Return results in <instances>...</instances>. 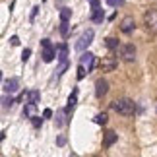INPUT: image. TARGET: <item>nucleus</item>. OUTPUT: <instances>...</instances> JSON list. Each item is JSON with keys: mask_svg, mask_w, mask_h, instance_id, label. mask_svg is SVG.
<instances>
[{"mask_svg": "<svg viewBox=\"0 0 157 157\" xmlns=\"http://www.w3.org/2000/svg\"><path fill=\"white\" fill-rule=\"evenodd\" d=\"M111 109L114 113L122 114V117H132V114L136 113V103L128 97H122V99H117L111 103Z\"/></svg>", "mask_w": 157, "mask_h": 157, "instance_id": "f257e3e1", "label": "nucleus"}, {"mask_svg": "<svg viewBox=\"0 0 157 157\" xmlns=\"http://www.w3.org/2000/svg\"><path fill=\"white\" fill-rule=\"evenodd\" d=\"M93 37H95V31H93V29H87V31H83L82 37L76 41V51H80V52L86 51L87 47L93 43Z\"/></svg>", "mask_w": 157, "mask_h": 157, "instance_id": "f03ea898", "label": "nucleus"}, {"mask_svg": "<svg viewBox=\"0 0 157 157\" xmlns=\"http://www.w3.org/2000/svg\"><path fill=\"white\" fill-rule=\"evenodd\" d=\"M118 54L124 62H134L136 60V47L130 45V43H124V45L118 47Z\"/></svg>", "mask_w": 157, "mask_h": 157, "instance_id": "7ed1b4c3", "label": "nucleus"}, {"mask_svg": "<svg viewBox=\"0 0 157 157\" xmlns=\"http://www.w3.org/2000/svg\"><path fill=\"white\" fill-rule=\"evenodd\" d=\"M144 23H146L147 31L157 33V10H149V12H146V16H144Z\"/></svg>", "mask_w": 157, "mask_h": 157, "instance_id": "20e7f679", "label": "nucleus"}, {"mask_svg": "<svg viewBox=\"0 0 157 157\" xmlns=\"http://www.w3.org/2000/svg\"><path fill=\"white\" fill-rule=\"evenodd\" d=\"M80 64L87 66V74L95 68V54L89 52V51H82V56H80Z\"/></svg>", "mask_w": 157, "mask_h": 157, "instance_id": "39448f33", "label": "nucleus"}, {"mask_svg": "<svg viewBox=\"0 0 157 157\" xmlns=\"http://www.w3.org/2000/svg\"><path fill=\"white\" fill-rule=\"evenodd\" d=\"M117 66H118V60H117V56H113V54L105 56L103 62H101V68H103V72H113V70H117Z\"/></svg>", "mask_w": 157, "mask_h": 157, "instance_id": "423d86ee", "label": "nucleus"}, {"mask_svg": "<svg viewBox=\"0 0 157 157\" xmlns=\"http://www.w3.org/2000/svg\"><path fill=\"white\" fill-rule=\"evenodd\" d=\"M134 29H136V21H134V17H132V16H126L124 20L120 21V31H122V33L130 35Z\"/></svg>", "mask_w": 157, "mask_h": 157, "instance_id": "0eeeda50", "label": "nucleus"}, {"mask_svg": "<svg viewBox=\"0 0 157 157\" xmlns=\"http://www.w3.org/2000/svg\"><path fill=\"white\" fill-rule=\"evenodd\" d=\"M107 91H109L107 80H97V82H95V97H97V99H103L107 95Z\"/></svg>", "mask_w": 157, "mask_h": 157, "instance_id": "6e6552de", "label": "nucleus"}, {"mask_svg": "<svg viewBox=\"0 0 157 157\" xmlns=\"http://www.w3.org/2000/svg\"><path fill=\"white\" fill-rule=\"evenodd\" d=\"M17 89H20V80L17 78H8V80L4 82V93H16Z\"/></svg>", "mask_w": 157, "mask_h": 157, "instance_id": "1a4fd4ad", "label": "nucleus"}, {"mask_svg": "<svg viewBox=\"0 0 157 157\" xmlns=\"http://www.w3.org/2000/svg\"><path fill=\"white\" fill-rule=\"evenodd\" d=\"M76 103H78V87H74V89H72V93H70V97H68V107L64 109V111H66V114H68L70 111H74Z\"/></svg>", "mask_w": 157, "mask_h": 157, "instance_id": "9d476101", "label": "nucleus"}, {"mask_svg": "<svg viewBox=\"0 0 157 157\" xmlns=\"http://www.w3.org/2000/svg\"><path fill=\"white\" fill-rule=\"evenodd\" d=\"M41 56H43V62H52L54 56H56V51L52 49V45L51 47H43V54H41Z\"/></svg>", "mask_w": 157, "mask_h": 157, "instance_id": "9b49d317", "label": "nucleus"}, {"mask_svg": "<svg viewBox=\"0 0 157 157\" xmlns=\"http://www.w3.org/2000/svg\"><path fill=\"white\" fill-rule=\"evenodd\" d=\"M117 140H118V134L117 132H113V130H109V132H105V147H111V146H114L117 144Z\"/></svg>", "mask_w": 157, "mask_h": 157, "instance_id": "f8f14e48", "label": "nucleus"}, {"mask_svg": "<svg viewBox=\"0 0 157 157\" xmlns=\"http://www.w3.org/2000/svg\"><path fill=\"white\" fill-rule=\"evenodd\" d=\"M56 58H58V62H64V60L68 58V45H66V43L58 45V49H56Z\"/></svg>", "mask_w": 157, "mask_h": 157, "instance_id": "ddd939ff", "label": "nucleus"}, {"mask_svg": "<svg viewBox=\"0 0 157 157\" xmlns=\"http://www.w3.org/2000/svg\"><path fill=\"white\" fill-rule=\"evenodd\" d=\"M64 122H66V111L64 109H58L56 117H54V124H56V128H60V126H64Z\"/></svg>", "mask_w": 157, "mask_h": 157, "instance_id": "4468645a", "label": "nucleus"}, {"mask_svg": "<svg viewBox=\"0 0 157 157\" xmlns=\"http://www.w3.org/2000/svg\"><path fill=\"white\" fill-rule=\"evenodd\" d=\"M91 20H93V23H103V20H105V12L101 10V8L93 10V12H91Z\"/></svg>", "mask_w": 157, "mask_h": 157, "instance_id": "2eb2a0df", "label": "nucleus"}, {"mask_svg": "<svg viewBox=\"0 0 157 157\" xmlns=\"http://www.w3.org/2000/svg\"><path fill=\"white\" fill-rule=\"evenodd\" d=\"M39 101H41V93L37 91V89H33V91H29V93H27V103L37 105Z\"/></svg>", "mask_w": 157, "mask_h": 157, "instance_id": "dca6fc26", "label": "nucleus"}, {"mask_svg": "<svg viewBox=\"0 0 157 157\" xmlns=\"http://www.w3.org/2000/svg\"><path fill=\"white\" fill-rule=\"evenodd\" d=\"M72 17V10L70 8H62L60 10V21H70Z\"/></svg>", "mask_w": 157, "mask_h": 157, "instance_id": "f3484780", "label": "nucleus"}, {"mask_svg": "<svg viewBox=\"0 0 157 157\" xmlns=\"http://www.w3.org/2000/svg\"><path fill=\"white\" fill-rule=\"evenodd\" d=\"M35 107H37V105H31V103H27L25 107H23V117H25V118H29V117H31V114L35 113Z\"/></svg>", "mask_w": 157, "mask_h": 157, "instance_id": "a211bd4d", "label": "nucleus"}, {"mask_svg": "<svg viewBox=\"0 0 157 157\" xmlns=\"http://www.w3.org/2000/svg\"><path fill=\"white\" fill-rule=\"evenodd\" d=\"M93 120H95V124H101V126H103V124H107L109 117H107V113H99V114H97V117H95Z\"/></svg>", "mask_w": 157, "mask_h": 157, "instance_id": "6ab92c4d", "label": "nucleus"}, {"mask_svg": "<svg viewBox=\"0 0 157 157\" xmlns=\"http://www.w3.org/2000/svg\"><path fill=\"white\" fill-rule=\"evenodd\" d=\"M105 45H107L111 51H117V49H118V41L114 39V37H109V39L105 41Z\"/></svg>", "mask_w": 157, "mask_h": 157, "instance_id": "aec40b11", "label": "nucleus"}, {"mask_svg": "<svg viewBox=\"0 0 157 157\" xmlns=\"http://www.w3.org/2000/svg\"><path fill=\"white\" fill-rule=\"evenodd\" d=\"M68 33H70V23L62 21L60 23V35H62V37H68Z\"/></svg>", "mask_w": 157, "mask_h": 157, "instance_id": "412c9836", "label": "nucleus"}, {"mask_svg": "<svg viewBox=\"0 0 157 157\" xmlns=\"http://www.w3.org/2000/svg\"><path fill=\"white\" fill-rule=\"evenodd\" d=\"M31 124H33V128H41V124H43V118L41 117H35V114H31Z\"/></svg>", "mask_w": 157, "mask_h": 157, "instance_id": "4be33fe9", "label": "nucleus"}, {"mask_svg": "<svg viewBox=\"0 0 157 157\" xmlns=\"http://www.w3.org/2000/svg\"><path fill=\"white\" fill-rule=\"evenodd\" d=\"M86 74H87L86 66H83V64H80V66H78V80H83V78H86Z\"/></svg>", "mask_w": 157, "mask_h": 157, "instance_id": "5701e85b", "label": "nucleus"}, {"mask_svg": "<svg viewBox=\"0 0 157 157\" xmlns=\"http://www.w3.org/2000/svg\"><path fill=\"white\" fill-rule=\"evenodd\" d=\"M66 68H68V62H66V60H64V62H60V68L56 70V76L60 78V76H62L64 72H66Z\"/></svg>", "mask_w": 157, "mask_h": 157, "instance_id": "b1692460", "label": "nucleus"}, {"mask_svg": "<svg viewBox=\"0 0 157 157\" xmlns=\"http://www.w3.org/2000/svg\"><path fill=\"white\" fill-rule=\"evenodd\" d=\"M29 56H31V49H23V52H21V62H27Z\"/></svg>", "mask_w": 157, "mask_h": 157, "instance_id": "393cba45", "label": "nucleus"}, {"mask_svg": "<svg viewBox=\"0 0 157 157\" xmlns=\"http://www.w3.org/2000/svg\"><path fill=\"white\" fill-rule=\"evenodd\" d=\"M0 101H2V105H4V107H12V103H14V99L8 97V93H6V97H2Z\"/></svg>", "mask_w": 157, "mask_h": 157, "instance_id": "a878e982", "label": "nucleus"}, {"mask_svg": "<svg viewBox=\"0 0 157 157\" xmlns=\"http://www.w3.org/2000/svg\"><path fill=\"white\" fill-rule=\"evenodd\" d=\"M109 6H114V8H118V6H124V0H107Z\"/></svg>", "mask_w": 157, "mask_h": 157, "instance_id": "bb28decb", "label": "nucleus"}, {"mask_svg": "<svg viewBox=\"0 0 157 157\" xmlns=\"http://www.w3.org/2000/svg\"><path fill=\"white\" fill-rule=\"evenodd\" d=\"M37 14H39V6H35V8H31V16H29V21H35Z\"/></svg>", "mask_w": 157, "mask_h": 157, "instance_id": "cd10ccee", "label": "nucleus"}, {"mask_svg": "<svg viewBox=\"0 0 157 157\" xmlns=\"http://www.w3.org/2000/svg\"><path fill=\"white\" fill-rule=\"evenodd\" d=\"M10 45H12V47H17V45H20V37H17V35H14V37L10 39Z\"/></svg>", "mask_w": 157, "mask_h": 157, "instance_id": "c85d7f7f", "label": "nucleus"}, {"mask_svg": "<svg viewBox=\"0 0 157 157\" xmlns=\"http://www.w3.org/2000/svg\"><path fill=\"white\" fill-rule=\"evenodd\" d=\"M64 144H66V136H58V138H56V146H60V147H62Z\"/></svg>", "mask_w": 157, "mask_h": 157, "instance_id": "c756f323", "label": "nucleus"}, {"mask_svg": "<svg viewBox=\"0 0 157 157\" xmlns=\"http://www.w3.org/2000/svg\"><path fill=\"white\" fill-rule=\"evenodd\" d=\"M45 118H52V111H51V109H45V111H43V120Z\"/></svg>", "mask_w": 157, "mask_h": 157, "instance_id": "7c9ffc66", "label": "nucleus"}, {"mask_svg": "<svg viewBox=\"0 0 157 157\" xmlns=\"http://www.w3.org/2000/svg\"><path fill=\"white\" fill-rule=\"evenodd\" d=\"M89 2H91V12H93V10H97L99 6H101V4H99V0H89Z\"/></svg>", "mask_w": 157, "mask_h": 157, "instance_id": "2f4dec72", "label": "nucleus"}, {"mask_svg": "<svg viewBox=\"0 0 157 157\" xmlns=\"http://www.w3.org/2000/svg\"><path fill=\"white\" fill-rule=\"evenodd\" d=\"M41 47H51V41L49 39H43V41H41Z\"/></svg>", "mask_w": 157, "mask_h": 157, "instance_id": "473e14b6", "label": "nucleus"}, {"mask_svg": "<svg viewBox=\"0 0 157 157\" xmlns=\"http://www.w3.org/2000/svg\"><path fill=\"white\" fill-rule=\"evenodd\" d=\"M4 140V132H0V142H2Z\"/></svg>", "mask_w": 157, "mask_h": 157, "instance_id": "72a5a7b5", "label": "nucleus"}, {"mask_svg": "<svg viewBox=\"0 0 157 157\" xmlns=\"http://www.w3.org/2000/svg\"><path fill=\"white\" fill-rule=\"evenodd\" d=\"M0 82H2V72H0Z\"/></svg>", "mask_w": 157, "mask_h": 157, "instance_id": "f704fd0d", "label": "nucleus"}, {"mask_svg": "<svg viewBox=\"0 0 157 157\" xmlns=\"http://www.w3.org/2000/svg\"><path fill=\"white\" fill-rule=\"evenodd\" d=\"M43 2H47V0H43Z\"/></svg>", "mask_w": 157, "mask_h": 157, "instance_id": "c9c22d12", "label": "nucleus"}]
</instances>
